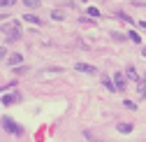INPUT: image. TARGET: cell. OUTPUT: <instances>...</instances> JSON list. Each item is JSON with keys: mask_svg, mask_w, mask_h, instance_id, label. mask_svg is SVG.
I'll return each instance as SVG.
<instances>
[{"mask_svg": "<svg viewBox=\"0 0 146 142\" xmlns=\"http://www.w3.org/2000/svg\"><path fill=\"white\" fill-rule=\"evenodd\" d=\"M111 79H114V86L118 88V91H125V79H127V77H125L123 72H116Z\"/></svg>", "mask_w": 146, "mask_h": 142, "instance_id": "cell-4", "label": "cell"}, {"mask_svg": "<svg viewBox=\"0 0 146 142\" xmlns=\"http://www.w3.org/2000/svg\"><path fill=\"white\" fill-rule=\"evenodd\" d=\"M116 16H118V19H123V21H125V23H135V21H132V19H130V16H127V14H125V12H121V9H118V12H116Z\"/></svg>", "mask_w": 146, "mask_h": 142, "instance_id": "cell-14", "label": "cell"}, {"mask_svg": "<svg viewBox=\"0 0 146 142\" xmlns=\"http://www.w3.org/2000/svg\"><path fill=\"white\" fill-rule=\"evenodd\" d=\"M102 84L109 88V91H116V86H114V82H111V79H102Z\"/></svg>", "mask_w": 146, "mask_h": 142, "instance_id": "cell-17", "label": "cell"}, {"mask_svg": "<svg viewBox=\"0 0 146 142\" xmlns=\"http://www.w3.org/2000/svg\"><path fill=\"white\" fill-rule=\"evenodd\" d=\"M51 19H53V21H63V12L53 9V12H51Z\"/></svg>", "mask_w": 146, "mask_h": 142, "instance_id": "cell-16", "label": "cell"}, {"mask_svg": "<svg viewBox=\"0 0 146 142\" xmlns=\"http://www.w3.org/2000/svg\"><path fill=\"white\" fill-rule=\"evenodd\" d=\"M139 26H141V28H146V21H139Z\"/></svg>", "mask_w": 146, "mask_h": 142, "instance_id": "cell-23", "label": "cell"}, {"mask_svg": "<svg viewBox=\"0 0 146 142\" xmlns=\"http://www.w3.org/2000/svg\"><path fill=\"white\" fill-rule=\"evenodd\" d=\"M0 7H3V5H0Z\"/></svg>", "mask_w": 146, "mask_h": 142, "instance_id": "cell-25", "label": "cell"}, {"mask_svg": "<svg viewBox=\"0 0 146 142\" xmlns=\"http://www.w3.org/2000/svg\"><path fill=\"white\" fill-rule=\"evenodd\" d=\"M125 77H127V79H135V82L139 79V75H137V70H135V65H127V68H125Z\"/></svg>", "mask_w": 146, "mask_h": 142, "instance_id": "cell-9", "label": "cell"}, {"mask_svg": "<svg viewBox=\"0 0 146 142\" xmlns=\"http://www.w3.org/2000/svg\"><path fill=\"white\" fill-rule=\"evenodd\" d=\"M7 19V14H0V21H5Z\"/></svg>", "mask_w": 146, "mask_h": 142, "instance_id": "cell-22", "label": "cell"}, {"mask_svg": "<svg viewBox=\"0 0 146 142\" xmlns=\"http://www.w3.org/2000/svg\"><path fill=\"white\" fill-rule=\"evenodd\" d=\"M88 16H90V19H95V16H100V12L95 7H88Z\"/></svg>", "mask_w": 146, "mask_h": 142, "instance_id": "cell-18", "label": "cell"}, {"mask_svg": "<svg viewBox=\"0 0 146 142\" xmlns=\"http://www.w3.org/2000/svg\"><path fill=\"white\" fill-rule=\"evenodd\" d=\"M23 5H26V7H30V9L42 7V3H40V0H23Z\"/></svg>", "mask_w": 146, "mask_h": 142, "instance_id": "cell-11", "label": "cell"}, {"mask_svg": "<svg viewBox=\"0 0 146 142\" xmlns=\"http://www.w3.org/2000/svg\"><path fill=\"white\" fill-rule=\"evenodd\" d=\"M7 58V51H5V47H0V61H5Z\"/></svg>", "mask_w": 146, "mask_h": 142, "instance_id": "cell-21", "label": "cell"}, {"mask_svg": "<svg viewBox=\"0 0 146 142\" xmlns=\"http://www.w3.org/2000/svg\"><path fill=\"white\" fill-rule=\"evenodd\" d=\"M127 40H132L135 44H137V42H141V38H139V35H137L135 30H130V33H127Z\"/></svg>", "mask_w": 146, "mask_h": 142, "instance_id": "cell-15", "label": "cell"}, {"mask_svg": "<svg viewBox=\"0 0 146 142\" xmlns=\"http://www.w3.org/2000/svg\"><path fill=\"white\" fill-rule=\"evenodd\" d=\"M111 38H114L116 42H125V40H127V35H125V33H116V30H114V33H111Z\"/></svg>", "mask_w": 146, "mask_h": 142, "instance_id": "cell-13", "label": "cell"}, {"mask_svg": "<svg viewBox=\"0 0 146 142\" xmlns=\"http://www.w3.org/2000/svg\"><path fill=\"white\" fill-rule=\"evenodd\" d=\"M23 21H26V23H33V26H42V23H44L40 16H35V14H23Z\"/></svg>", "mask_w": 146, "mask_h": 142, "instance_id": "cell-7", "label": "cell"}, {"mask_svg": "<svg viewBox=\"0 0 146 142\" xmlns=\"http://www.w3.org/2000/svg\"><path fill=\"white\" fill-rule=\"evenodd\" d=\"M19 100H21V96H19V93H5L3 105H14V102H19Z\"/></svg>", "mask_w": 146, "mask_h": 142, "instance_id": "cell-6", "label": "cell"}, {"mask_svg": "<svg viewBox=\"0 0 146 142\" xmlns=\"http://www.w3.org/2000/svg\"><path fill=\"white\" fill-rule=\"evenodd\" d=\"M14 3H16V0H0V5H3V7H5V5L9 7V5H14Z\"/></svg>", "mask_w": 146, "mask_h": 142, "instance_id": "cell-20", "label": "cell"}, {"mask_svg": "<svg viewBox=\"0 0 146 142\" xmlns=\"http://www.w3.org/2000/svg\"><path fill=\"white\" fill-rule=\"evenodd\" d=\"M63 68H46V70H40V77H49V75H60Z\"/></svg>", "mask_w": 146, "mask_h": 142, "instance_id": "cell-8", "label": "cell"}, {"mask_svg": "<svg viewBox=\"0 0 146 142\" xmlns=\"http://www.w3.org/2000/svg\"><path fill=\"white\" fill-rule=\"evenodd\" d=\"M123 105H125V107H127V110H137V105H135V102H132V100H125V102H123Z\"/></svg>", "mask_w": 146, "mask_h": 142, "instance_id": "cell-19", "label": "cell"}, {"mask_svg": "<svg viewBox=\"0 0 146 142\" xmlns=\"http://www.w3.org/2000/svg\"><path fill=\"white\" fill-rule=\"evenodd\" d=\"M0 30L5 33V42H19V40H21V23H16V21L3 23Z\"/></svg>", "mask_w": 146, "mask_h": 142, "instance_id": "cell-1", "label": "cell"}, {"mask_svg": "<svg viewBox=\"0 0 146 142\" xmlns=\"http://www.w3.org/2000/svg\"><path fill=\"white\" fill-rule=\"evenodd\" d=\"M77 72H86V75H98V68L95 65H88V63H74Z\"/></svg>", "mask_w": 146, "mask_h": 142, "instance_id": "cell-3", "label": "cell"}, {"mask_svg": "<svg viewBox=\"0 0 146 142\" xmlns=\"http://www.w3.org/2000/svg\"><path fill=\"white\" fill-rule=\"evenodd\" d=\"M3 128L9 133V135H23V126H19V123H16L12 117H3Z\"/></svg>", "mask_w": 146, "mask_h": 142, "instance_id": "cell-2", "label": "cell"}, {"mask_svg": "<svg viewBox=\"0 0 146 142\" xmlns=\"http://www.w3.org/2000/svg\"><path fill=\"white\" fill-rule=\"evenodd\" d=\"M118 133H132V126H130V123H118Z\"/></svg>", "mask_w": 146, "mask_h": 142, "instance_id": "cell-12", "label": "cell"}, {"mask_svg": "<svg viewBox=\"0 0 146 142\" xmlns=\"http://www.w3.org/2000/svg\"><path fill=\"white\" fill-rule=\"evenodd\" d=\"M141 54H144V58H146V47H144V49H141Z\"/></svg>", "mask_w": 146, "mask_h": 142, "instance_id": "cell-24", "label": "cell"}, {"mask_svg": "<svg viewBox=\"0 0 146 142\" xmlns=\"http://www.w3.org/2000/svg\"><path fill=\"white\" fill-rule=\"evenodd\" d=\"M137 88H139V98H146V79H137Z\"/></svg>", "mask_w": 146, "mask_h": 142, "instance_id": "cell-10", "label": "cell"}, {"mask_svg": "<svg viewBox=\"0 0 146 142\" xmlns=\"http://www.w3.org/2000/svg\"><path fill=\"white\" fill-rule=\"evenodd\" d=\"M21 63H23V56H21V54H12V56H7V65H12V68L21 65Z\"/></svg>", "mask_w": 146, "mask_h": 142, "instance_id": "cell-5", "label": "cell"}]
</instances>
